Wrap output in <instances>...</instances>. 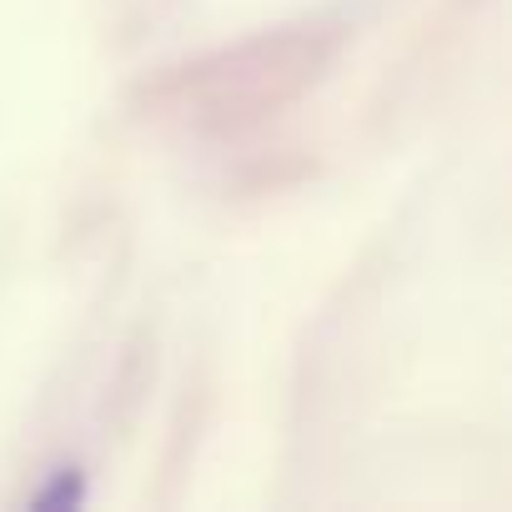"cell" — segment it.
I'll return each mask as SVG.
<instances>
[{
	"instance_id": "obj_1",
	"label": "cell",
	"mask_w": 512,
	"mask_h": 512,
	"mask_svg": "<svg viewBox=\"0 0 512 512\" xmlns=\"http://www.w3.org/2000/svg\"><path fill=\"white\" fill-rule=\"evenodd\" d=\"M86 497V487H81V472L76 467H66V472H56V482L36 497L41 507H71V502H81Z\"/></svg>"
}]
</instances>
